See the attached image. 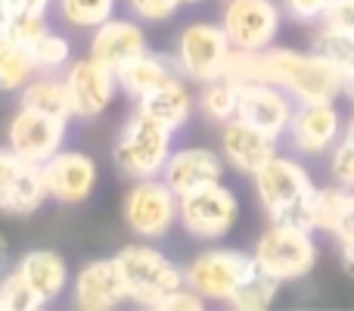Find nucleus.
<instances>
[{"label": "nucleus", "mask_w": 354, "mask_h": 311, "mask_svg": "<svg viewBox=\"0 0 354 311\" xmlns=\"http://www.w3.org/2000/svg\"><path fill=\"white\" fill-rule=\"evenodd\" d=\"M227 75L245 81H270V85L289 91L299 103L314 100H339L342 97V72L324 60L314 50H292V47H268L258 53L233 50Z\"/></svg>", "instance_id": "f257e3e1"}, {"label": "nucleus", "mask_w": 354, "mask_h": 311, "mask_svg": "<svg viewBox=\"0 0 354 311\" xmlns=\"http://www.w3.org/2000/svg\"><path fill=\"white\" fill-rule=\"evenodd\" d=\"M252 181H255L258 202H261V208L268 212L270 221H286V224H299L314 231L311 202L314 193H317V184H314L311 171L299 159L277 153Z\"/></svg>", "instance_id": "f03ea898"}, {"label": "nucleus", "mask_w": 354, "mask_h": 311, "mask_svg": "<svg viewBox=\"0 0 354 311\" xmlns=\"http://www.w3.org/2000/svg\"><path fill=\"white\" fill-rule=\"evenodd\" d=\"M171 143H174V128H168L159 118L137 109L122 125V131H118L115 147H112V159H115L118 171L128 175L131 181L159 177L165 171L168 156L174 153Z\"/></svg>", "instance_id": "7ed1b4c3"}, {"label": "nucleus", "mask_w": 354, "mask_h": 311, "mask_svg": "<svg viewBox=\"0 0 354 311\" xmlns=\"http://www.w3.org/2000/svg\"><path fill=\"white\" fill-rule=\"evenodd\" d=\"M118 271L128 283V296L140 308H159L165 296L187 287V271L177 268L165 252L149 243H131L118 249Z\"/></svg>", "instance_id": "20e7f679"}, {"label": "nucleus", "mask_w": 354, "mask_h": 311, "mask_svg": "<svg viewBox=\"0 0 354 311\" xmlns=\"http://www.w3.org/2000/svg\"><path fill=\"white\" fill-rule=\"evenodd\" d=\"M258 268L270 274L280 283L301 281L314 271L317 265V243H314V231L299 224H286V221H270L264 233L258 237L255 249Z\"/></svg>", "instance_id": "39448f33"}, {"label": "nucleus", "mask_w": 354, "mask_h": 311, "mask_svg": "<svg viewBox=\"0 0 354 311\" xmlns=\"http://www.w3.org/2000/svg\"><path fill=\"white\" fill-rule=\"evenodd\" d=\"M124 224L140 240H162L180 221V196L168 187L165 177H140L131 184L122 202Z\"/></svg>", "instance_id": "423d86ee"}, {"label": "nucleus", "mask_w": 354, "mask_h": 311, "mask_svg": "<svg viewBox=\"0 0 354 311\" xmlns=\"http://www.w3.org/2000/svg\"><path fill=\"white\" fill-rule=\"evenodd\" d=\"M258 271L252 252L243 249H208L193 258L187 268V287H193L208 302L230 305L233 296L243 290V283Z\"/></svg>", "instance_id": "0eeeda50"}, {"label": "nucleus", "mask_w": 354, "mask_h": 311, "mask_svg": "<svg viewBox=\"0 0 354 311\" xmlns=\"http://www.w3.org/2000/svg\"><path fill=\"white\" fill-rule=\"evenodd\" d=\"M230 56H233V44L227 37L224 25L218 22H193L177 37V50H174L177 69L187 78L199 81V85L227 75Z\"/></svg>", "instance_id": "6e6552de"}, {"label": "nucleus", "mask_w": 354, "mask_h": 311, "mask_svg": "<svg viewBox=\"0 0 354 311\" xmlns=\"http://www.w3.org/2000/svg\"><path fill=\"white\" fill-rule=\"evenodd\" d=\"M239 221V199L221 181L180 193V224L196 240H221Z\"/></svg>", "instance_id": "1a4fd4ad"}, {"label": "nucleus", "mask_w": 354, "mask_h": 311, "mask_svg": "<svg viewBox=\"0 0 354 311\" xmlns=\"http://www.w3.org/2000/svg\"><path fill=\"white\" fill-rule=\"evenodd\" d=\"M283 22V3L277 0H227L221 12L227 37L233 50L258 53V50L274 47Z\"/></svg>", "instance_id": "9d476101"}, {"label": "nucleus", "mask_w": 354, "mask_h": 311, "mask_svg": "<svg viewBox=\"0 0 354 311\" xmlns=\"http://www.w3.org/2000/svg\"><path fill=\"white\" fill-rule=\"evenodd\" d=\"M345 118L339 112L336 100H314V103H299L295 116L289 122V143L299 156H324L342 141Z\"/></svg>", "instance_id": "9b49d317"}, {"label": "nucleus", "mask_w": 354, "mask_h": 311, "mask_svg": "<svg viewBox=\"0 0 354 311\" xmlns=\"http://www.w3.org/2000/svg\"><path fill=\"white\" fill-rule=\"evenodd\" d=\"M50 199L44 165L16 156L10 147H0V212L35 215Z\"/></svg>", "instance_id": "f8f14e48"}, {"label": "nucleus", "mask_w": 354, "mask_h": 311, "mask_svg": "<svg viewBox=\"0 0 354 311\" xmlns=\"http://www.w3.org/2000/svg\"><path fill=\"white\" fill-rule=\"evenodd\" d=\"M66 134H68L66 118L19 106V112L12 116L10 128H6V143H10V150L16 156L28 159L35 165H44L47 159H53L62 150Z\"/></svg>", "instance_id": "ddd939ff"}, {"label": "nucleus", "mask_w": 354, "mask_h": 311, "mask_svg": "<svg viewBox=\"0 0 354 311\" xmlns=\"http://www.w3.org/2000/svg\"><path fill=\"white\" fill-rule=\"evenodd\" d=\"M66 85H68V97H72V112L81 122H91V118L103 116L112 106L115 94L122 91L118 87V72L106 69L93 56L75 60L66 69Z\"/></svg>", "instance_id": "4468645a"}, {"label": "nucleus", "mask_w": 354, "mask_h": 311, "mask_svg": "<svg viewBox=\"0 0 354 311\" xmlns=\"http://www.w3.org/2000/svg\"><path fill=\"white\" fill-rule=\"evenodd\" d=\"M295 106H299V100L283 87L270 85V81H245L239 87L236 118H243V122L255 125V128L268 131L274 137H286Z\"/></svg>", "instance_id": "2eb2a0df"}, {"label": "nucleus", "mask_w": 354, "mask_h": 311, "mask_svg": "<svg viewBox=\"0 0 354 311\" xmlns=\"http://www.w3.org/2000/svg\"><path fill=\"white\" fill-rule=\"evenodd\" d=\"M72 302L75 308L84 311H109L124 302H131L128 283L118 271L115 256L112 258H93L75 274L72 281Z\"/></svg>", "instance_id": "dca6fc26"}, {"label": "nucleus", "mask_w": 354, "mask_h": 311, "mask_svg": "<svg viewBox=\"0 0 354 311\" xmlns=\"http://www.w3.org/2000/svg\"><path fill=\"white\" fill-rule=\"evenodd\" d=\"M277 153H280V137L268 134L243 118H230L227 125H221V156L239 175L255 177Z\"/></svg>", "instance_id": "f3484780"}, {"label": "nucleus", "mask_w": 354, "mask_h": 311, "mask_svg": "<svg viewBox=\"0 0 354 311\" xmlns=\"http://www.w3.org/2000/svg\"><path fill=\"white\" fill-rule=\"evenodd\" d=\"M44 181H47L50 199L62 206H78L91 199L97 187V165L81 150H59L53 159L44 162Z\"/></svg>", "instance_id": "a211bd4d"}, {"label": "nucleus", "mask_w": 354, "mask_h": 311, "mask_svg": "<svg viewBox=\"0 0 354 311\" xmlns=\"http://www.w3.org/2000/svg\"><path fill=\"white\" fill-rule=\"evenodd\" d=\"M147 31L137 19H115L103 22L100 28H93L91 47H87V56H93L97 62H103L112 72H122L128 62H134L137 56L147 53Z\"/></svg>", "instance_id": "6ab92c4d"}, {"label": "nucleus", "mask_w": 354, "mask_h": 311, "mask_svg": "<svg viewBox=\"0 0 354 311\" xmlns=\"http://www.w3.org/2000/svg\"><path fill=\"white\" fill-rule=\"evenodd\" d=\"M224 165H227V159L208 147H180L168 156L162 177L180 196V193H189V190L205 187V184L221 181L224 177Z\"/></svg>", "instance_id": "aec40b11"}, {"label": "nucleus", "mask_w": 354, "mask_h": 311, "mask_svg": "<svg viewBox=\"0 0 354 311\" xmlns=\"http://www.w3.org/2000/svg\"><path fill=\"white\" fill-rule=\"evenodd\" d=\"M16 268L22 271V277L28 281V287L35 290V296L44 302V305L56 302L68 290V265H66V258L53 249L25 252V256L19 258Z\"/></svg>", "instance_id": "412c9836"}, {"label": "nucleus", "mask_w": 354, "mask_h": 311, "mask_svg": "<svg viewBox=\"0 0 354 311\" xmlns=\"http://www.w3.org/2000/svg\"><path fill=\"white\" fill-rule=\"evenodd\" d=\"M193 106H196V100H193V94H189L187 81H183L180 75H171V78H168L165 85L156 87L153 94L137 100V109L153 116V118H159L162 125H168V128H174V131L189 122Z\"/></svg>", "instance_id": "4be33fe9"}, {"label": "nucleus", "mask_w": 354, "mask_h": 311, "mask_svg": "<svg viewBox=\"0 0 354 311\" xmlns=\"http://www.w3.org/2000/svg\"><path fill=\"white\" fill-rule=\"evenodd\" d=\"M19 106L35 109V112H47V116H56V118H66V122L75 118L66 75L59 78L56 72H37L35 78L19 91Z\"/></svg>", "instance_id": "5701e85b"}, {"label": "nucleus", "mask_w": 354, "mask_h": 311, "mask_svg": "<svg viewBox=\"0 0 354 311\" xmlns=\"http://www.w3.org/2000/svg\"><path fill=\"white\" fill-rule=\"evenodd\" d=\"M174 66H177V60H168V56L149 53L147 50L143 56H137L134 62H128V66L118 72V87H122L131 100H143L159 85H165L171 75H177Z\"/></svg>", "instance_id": "b1692460"}, {"label": "nucleus", "mask_w": 354, "mask_h": 311, "mask_svg": "<svg viewBox=\"0 0 354 311\" xmlns=\"http://www.w3.org/2000/svg\"><path fill=\"white\" fill-rule=\"evenodd\" d=\"M239 81L230 78V75H221L214 81H205L199 91V112L214 125H227L230 118H236V109H239Z\"/></svg>", "instance_id": "393cba45"}, {"label": "nucleus", "mask_w": 354, "mask_h": 311, "mask_svg": "<svg viewBox=\"0 0 354 311\" xmlns=\"http://www.w3.org/2000/svg\"><path fill=\"white\" fill-rule=\"evenodd\" d=\"M35 75L37 66L35 56H31V47L12 41L10 35H0V91L3 94L22 91Z\"/></svg>", "instance_id": "a878e982"}, {"label": "nucleus", "mask_w": 354, "mask_h": 311, "mask_svg": "<svg viewBox=\"0 0 354 311\" xmlns=\"http://www.w3.org/2000/svg\"><path fill=\"white\" fill-rule=\"evenodd\" d=\"M56 10L66 25L93 31L115 16V0H56Z\"/></svg>", "instance_id": "bb28decb"}, {"label": "nucleus", "mask_w": 354, "mask_h": 311, "mask_svg": "<svg viewBox=\"0 0 354 311\" xmlns=\"http://www.w3.org/2000/svg\"><path fill=\"white\" fill-rule=\"evenodd\" d=\"M311 50L320 53L324 60H330L342 75L354 69V31H339L320 25V31L311 41Z\"/></svg>", "instance_id": "cd10ccee"}, {"label": "nucleus", "mask_w": 354, "mask_h": 311, "mask_svg": "<svg viewBox=\"0 0 354 311\" xmlns=\"http://www.w3.org/2000/svg\"><path fill=\"white\" fill-rule=\"evenodd\" d=\"M345 199H348V190L339 187V184H330V187H317L311 202V227L314 233H333L342 218Z\"/></svg>", "instance_id": "c85d7f7f"}, {"label": "nucleus", "mask_w": 354, "mask_h": 311, "mask_svg": "<svg viewBox=\"0 0 354 311\" xmlns=\"http://www.w3.org/2000/svg\"><path fill=\"white\" fill-rule=\"evenodd\" d=\"M277 293H280V281H274L270 274H264L261 268L243 283L236 296H233L230 308H239V311H264L274 305Z\"/></svg>", "instance_id": "c756f323"}, {"label": "nucleus", "mask_w": 354, "mask_h": 311, "mask_svg": "<svg viewBox=\"0 0 354 311\" xmlns=\"http://www.w3.org/2000/svg\"><path fill=\"white\" fill-rule=\"evenodd\" d=\"M31 56H35L37 72H59V69H68L72 44H68V37L56 35V31L50 28L41 41L31 44Z\"/></svg>", "instance_id": "7c9ffc66"}, {"label": "nucleus", "mask_w": 354, "mask_h": 311, "mask_svg": "<svg viewBox=\"0 0 354 311\" xmlns=\"http://www.w3.org/2000/svg\"><path fill=\"white\" fill-rule=\"evenodd\" d=\"M0 305H3V311H35V308H44V302L37 299L35 290L22 277V271L16 268L0 281Z\"/></svg>", "instance_id": "2f4dec72"}, {"label": "nucleus", "mask_w": 354, "mask_h": 311, "mask_svg": "<svg viewBox=\"0 0 354 311\" xmlns=\"http://www.w3.org/2000/svg\"><path fill=\"white\" fill-rule=\"evenodd\" d=\"M47 31H50L47 16H37V12H31V16H6V35H10L12 41L25 44V47L41 41Z\"/></svg>", "instance_id": "473e14b6"}, {"label": "nucleus", "mask_w": 354, "mask_h": 311, "mask_svg": "<svg viewBox=\"0 0 354 311\" xmlns=\"http://www.w3.org/2000/svg\"><path fill=\"white\" fill-rule=\"evenodd\" d=\"M330 177L339 187L354 190V141H348V137H342L330 150Z\"/></svg>", "instance_id": "72a5a7b5"}, {"label": "nucleus", "mask_w": 354, "mask_h": 311, "mask_svg": "<svg viewBox=\"0 0 354 311\" xmlns=\"http://www.w3.org/2000/svg\"><path fill=\"white\" fill-rule=\"evenodd\" d=\"M183 0H128V10L140 22H165L177 12Z\"/></svg>", "instance_id": "f704fd0d"}, {"label": "nucleus", "mask_w": 354, "mask_h": 311, "mask_svg": "<svg viewBox=\"0 0 354 311\" xmlns=\"http://www.w3.org/2000/svg\"><path fill=\"white\" fill-rule=\"evenodd\" d=\"M330 0H283V12L292 16L295 22H324V12Z\"/></svg>", "instance_id": "c9c22d12"}, {"label": "nucleus", "mask_w": 354, "mask_h": 311, "mask_svg": "<svg viewBox=\"0 0 354 311\" xmlns=\"http://www.w3.org/2000/svg\"><path fill=\"white\" fill-rule=\"evenodd\" d=\"M320 25L339 28V31H354V0H330Z\"/></svg>", "instance_id": "e433bc0d"}, {"label": "nucleus", "mask_w": 354, "mask_h": 311, "mask_svg": "<svg viewBox=\"0 0 354 311\" xmlns=\"http://www.w3.org/2000/svg\"><path fill=\"white\" fill-rule=\"evenodd\" d=\"M205 305H208L205 296H199L193 287H180V290H174L171 296H165L159 311H199Z\"/></svg>", "instance_id": "4c0bfd02"}, {"label": "nucleus", "mask_w": 354, "mask_h": 311, "mask_svg": "<svg viewBox=\"0 0 354 311\" xmlns=\"http://www.w3.org/2000/svg\"><path fill=\"white\" fill-rule=\"evenodd\" d=\"M50 3H56V0H6L3 12H6V16H31V12L47 16Z\"/></svg>", "instance_id": "58836bf2"}, {"label": "nucleus", "mask_w": 354, "mask_h": 311, "mask_svg": "<svg viewBox=\"0 0 354 311\" xmlns=\"http://www.w3.org/2000/svg\"><path fill=\"white\" fill-rule=\"evenodd\" d=\"M333 237L339 240V246H342V243H351V240H354V190H348V199H345L342 218H339V224H336V231H333Z\"/></svg>", "instance_id": "ea45409f"}, {"label": "nucleus", "mask_w": 354, "mask_h": 311, "mask_svg": "<svg viewBox=\"0 0 354 311\" xmlns=\"http://www.w3.org/2000/svg\"><path fill=\"white\" fill-rule=\"evenodd\" d=\"M342 268L348 277H354V240L351 243H342Z\"/></svg>", "instance_id": "a19ab883"}, {"label": "nucleus", "mask_w": 354, "mask_h": 311, "mask_svg": "<svg viewBox=\"0 0 354 311\" xmlns=\"http://www.w3.org/2000/svg\"><path fill=\"white\" fill-rule=\"evenodd\" d=\"M342 97L354 106V69H351V72H345V75H342Z\"/></svg>", "instance_id": "79ce46f5"}, {"label": "nucleus", "mask_w": 354, "mask_h": 311, "mask_svg": "<svg viewBox=\"0 0 354 311\" xmlns=\"http://www.w3.org/2000/svg\"><path fill=\"white\" fill-rule=\"evenodd\" d=\"M6 262H10V243H6V237L0 233V271L6 268Z\"/></svg>", "instance_id": "37998d69"}, {"label": "nucleus", "mask_w": 354, "mask_h": 311, "mask_svg": "<svg viewBox=\"0 0 354 311\" xmlns=\"http://www.w3.org/2000/svg\"><path fill=\"white\" fill-rule=\"evenodd\" d=\"M342 137H348V141H354V112L348 118H345V134Z\"/></svg>", "instance_id": "c03bdc74"}, {"label": "nucleus", "mask_w": 354, "mask_h": 311, "mask_svg": "<svg viewBox=\"0 0 354 311\" xmlns=\"http://www.w3.org/2000/svg\"><path fill=\"white\" fill-rule=\"evenodd\" d=\"M0 35H6V12H3V6H0Z\"/></svg>", "instance_id": "a18cd8bd"}, {"label": "nucleus", "mask_w": 354, "mask_h": 311, "mask_svg": "<svg viewBox=\"0 0 354 311\" xmlns=\"http://www.w3.org/2000/svg\"><path fill=\"white\" fill-rule=\"evenodd\" d=\"M183 3H199V0H183Z\"/></svg>", "instance_id": "49530a36"}, {"label": "nucleus", "mask_w": 354, "mask_h": 311, "mask_svg": "<svg viewBox=\"0 0 354 311\" xmlns=\"http://www.w3.org/2000/svg\"><path fill=\"white\" fill-rule=\"evenodd\" d=\"M3 3H6V0H0V6H3Z\"/></svg>", "instance_id": "de8ad7c7"}, {"label": "nucleus", "mask_w": 354, "mask_h": 311, "mask_svg": "<svg viewBox=\"0 0 354 311\" xmlns=\"http://www.w3.org/2000/svg\"><path fill=\"white\" fill-rule=\"evenodd\" d=\"M0 311H3V305H0Z\"/></svg>", "instance_id": "09e8293b"}]
</instances>
